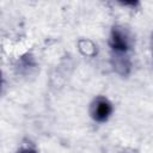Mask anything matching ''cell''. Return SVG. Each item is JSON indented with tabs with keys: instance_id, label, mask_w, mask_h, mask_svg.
<instances>
[{
	"instance_id": "6da1fadb",
	"label": "cell",
	"mask_w": 153,
	"mask_h": 153,
	"mask_svg": "<svg viewBox=\"0 0 153 153\" xmlns=\"http://www.w3.org/2000/svg\"><path fill=\"white\" fill-rule=\"evenodd\" d=\"M109 44L112 56H128V51L131 48V38L124 27L114 26L110 32Z\"/></svg>"
},
{
	"instance_id": "3957f363",
	"label": "cell",
	"mask_w": 153,
	"mask_h": 153,
	"mask_svg": "<svg viewBox=\"0 0 153 153\" xmlns=\"http://www.w3.org/2000/svg\"><path fill=\"white\" fill-rule=\"evenodd\" d=\"M18 153H38L35 148H31V147H24L22 149L18 151Z\"/></svg>"
},
{
	"instance_id": "7a4b0ae2",
	"label": "cell",
	"mask_w": 153,
	"mask_h": 153,
	"mask_svg": "<svg viewBox=\"0 0 153 153\" xmlns=\"http://www.w3.org/2000/svg\"><path fill=\"white\" fill-rule=\"evenodd\" d=\"M112 114V104L105 97H97L91 106V116L94 121L103 123L109 120Z\"/></svg>"
}]
</instances>
